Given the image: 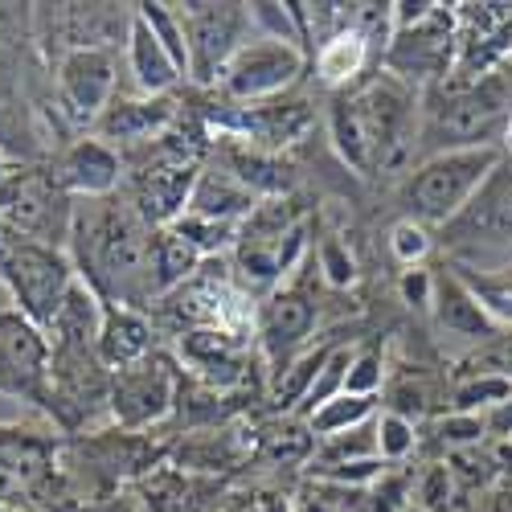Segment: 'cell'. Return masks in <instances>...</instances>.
Returning <instances> with one entry per match:
<instances>
[{
    "mask_svg": "<svg viewBox=\"0 0 512 512\" xmlns=\"http://www.w3.org/2000/svg\"><path fill=\"white\" fill-rule=\"evenodd\" d=\"M414 115L418 103L406 82L394 74H377L332 103V140L345 164H353L361 177H373L402 164L418 148Z\"/></svg>",
    "mask_w": 512,
    "mask_h": 512,
    "instance_id": "2",
    "label": "cell"
},
{
    "mask_svg": "<svg viewBox=\"0 0 512 512\" xmlns=\"http://www.w3.org/2000/svg\"><path fill=\"white\" fill-rule=\"evenodd\" d=\"M451 246H480V242H508L512 246V168H500L484 181V189L463 205V213L443 226Z\"/></svg>",
    "mask_w": 512,
    "mask_h": 512,
    "instance_id": "12",
    "label": "cell"
},
{
    "mask_svg": "<svg viewBox=\"0 0 512 512\" xmlns=\"http://www.w3.org/2000/svg\"><path fill=\"white\" fill-rule=\"evenodd\" d=\"M406 512H418V508H406Z\"/></svg>",
    "mask_w": 512,
    "mask_h": 512,
    "instance_id": "46",
    "label": "cell"
},
{
    "mask_svg": "<svg viewBox=\"0 0 512 512\" xmlns=\"http://www.w3.org/2000/svg\"><path fill=\"white\" fill-rule=\"evenodd\" d=\"M156 353V332H152V320L140 312V308H119V304H107L103 312V328H99V361L115 373V369H127L144 357Z\"/></svg>",
    "mask_w": 512,
    "mask_h": 512,
    "instance_id": "20",
    "label": "cell"
},
{
    "mask_svg": "<svg viewBox=\"0 0 512 512\" xmlns=\"http://www.w3.org/2000/svg\"><path fill=\"white\" fill-rule=\"evenodd\" d=\"M386 66L394 78H443L451 66V13L439 5L431 17L414 29L394 33Z\"/></svg>",
    "mask_w": 512,
    "mask_h": 512,
    "instance_id": "13",
    "label": "cell"
},
{
    "mask_svg": "<svg viewBox=\"0 0 512 512\" xmlns=\"http://www.w3.org/2000/svg\"><path fill=\"white\" fill-rule=\"evenodd\" d=\"M25 238L5 222V218H0V275H5V267H9V259H13V254H17V246H21Z\"/></svg>",
    "mask_w": 512,
    "mask_h": 512,
    "instance_id": "41",
    "label": "cell"
},
{
    "mask_svg": "<svg viewBox=\"0 0 512 512\" xmlns=\"http://www.w3.org/2000/svg\"><path fill=\"white\" fill-rule=\"evenodd\" d=\"M410 508H418V512H463V508H467V492H463V484L455 480V472H451L447 459L426 463L422 472L414 476Z\"/></svg>",
    "mask_w": 512,
    "mask_h": 512,
    "instance_id": "25",
    "label": "cell"
},
{
    "mask_svg": "<svg viewBox=\"0 0 512 512\" xmlns=\"http://www.w3.org/2000/svg\"><path fill=\"white\" fill-rule=\"evenodd\" d=\"M173 230L177 234H185L205 259L209 254H218V250H226V246H234L238 242V226H230V222H209V218H197V213H181V218L173 222Z\"/></svg>",
    "mask_w": 512,
    "mask_h": 512,
    "instance_id": "33",
    "label": "cell"
},
{
    "mask_svg": "<svg viewBox=\"0 0 512 512\" xmlns=\"http://www.w3.org/2000/svg\"><path fill=\"white\" fill-rule=\"evenodd\" d=\"M254 512H295V496H287V492H259V496H254Z\"/></svg>",
    "mask_w": 512,
    "mask_h": 512,
    "instance_id": "39",
    "label": "cell"
},
{
    "mask_svg": "<svg viewBox=\"0 0 512 512\" xmlns=\"http://www.w3.org/2000/svg\"><path fill=\"white\" fill-rule=\"evenodd\" d=\"M500 373H504V377L512 381V340H508V345L500 349Z\"/></svg>",
    "mask_w": 512,
    "mask_h": 512,
    "instance_id": "42",
    "label": "cell"
},
{
    "mask_svg": "<svg viewBox=\"0 0 512 512\" xmlns=\"http://www.w3.org/2000/svg\"><path fill=\"white\" fill-rule=\"evenodd\" d=\"M504 398H512V381L504 373H480L472 381H459L447 410H455V414H488Z\"/></svg>",
    "mask_w": 512,
    "mask_h": 512,
    "instance_id": "29",
    "label": "cell"
},
{
    "mask_svg": "<svg viewBox=\"0 0 512 512\" xmlns=\"http://www.w3.org/2000/svg\"><path fill=\"white\" fill-rule=\"evenodd\" d=\"M500 160H504L500 144L426 156L410 173L406 193H402L410 218L422 226H447L455 213H463V205L484 189V181L500 168Z\"/></svg>",
    "mask_w": 512,
    "mask_h": 512,
    "instance_id": "4",
    "label": "cell"
},
{
    "mask_svg": "<svg viewBox=\"0 0 512 512\" xmlns=\"http://www.w3.org/2000/svg\"><path fill=\"white\" fill-rule=\"evenodd\" d=\"M316 263H320V271H324V279H328L332 287H349V283L357 279V263H353L349 246L340 242V238H324V242H320Z\"/></svg>",
    "mask_w": 512,
    "mask_h": 512,
    "instance_id": "36",
    "label": "cell"
},
{
    "mask_svg": "<svg viewBox=\"0 0 512 512\" xmlns=\"http://www.w3.org/2000/svg\"><path fill=\"white\" fill-rule=\"evenodd\" d=\"M0 218H5L21 238L33 242H70V222H74V205L58 189L54 173L41 168H13L0 177Z\"/></svg>",
    "mask_w": 512,
    "mask_h": 512,
    "instance_id": "8",
    "label": "cell"
},
{
    "mask_svg": "<svg viewBox=\"0 0 512 512\" xmlns=\"http://www.w3.org/2000/svg\"><path fill=\"white\" fill-rule=\"evenodd\" d=\"M177 119V103L173 99H144V95H132V99H115L99 123L91 127V136H99L103 144H152L160 140L168 127Z\"/></svg>",
    "mask_w": 512,
    "mask_h": 512,
    "instance_id": "16",
    "label": "cell"
},
{
    "mask_svg": "<svg viewBox=\"0 0 512 512\" xmlns=\"http://www.w3.org/2000/svg\"><path fill=\"white\" fill-rule=\"evenodd\" d=\"M123 62H127V74H132V91L144 99H164L185 78L177 58L160 46L156 33L140 17L132 21V33L123 41Z\"/></svg>",
    "mask_w": 512,
    "mask_h": 512,
    "instance_id": "18",
    "label": "cell"
},
{
    "mask_svg": "<svg viewBox=\"0 0 512 512\" xmlns=\"http://www.w3.org/2000/svg\"><path fill=\"white\" fill-rule=\"evenodd\" d=\"M381 386H386V361H381V353H353L345 394L377 398V394H381Z\"/></svg>",
    "mask_w": 512,
    "mask_h": 512,
    "instance_id": "35",
    "label": "cell"
},
{
    "mask_svg": "<svg viewBox=\"0 0 512 512\" xmlns=\"http://www.w3.org/2000/svg\"><path fill=\"white\" fill-rule=\"evenodd\" d=\"M312 328H316V304L300 287H275L267 304L259 308V340L267 357H275L279 365H287L308 345Z\"/></svg>",
    "mask_w": 512,
    "mask_h": 512,
    "instance_id": "15",
    "label": "cell"
},
{
    "mask_svg": "<svg viewBox=\"0 0 512 512\" xmlns=\"http://www.w3.org/2000/svg\"><path fill=\"white\" fill-rule=\"evenodd\" d=\"M152 222L132 197L78 201L70 222V259L78 279L99 291L103 304L140 308L152 291Z\"/></svg>",
    "mask_w": 512,
    "mask_h": 512,
    "instance_id": "1",
    "label": "cell"
},
{
    "mask_svg": "<svg viewBox=\"0 0 512 512\" xmlns=\"http://www.w3.org/2000/svg\"><path fill=\"white\" fill-rule=\"evenodd\" d=\"M431 246H435L431 226H422V222H414V218H402V222L390 230V250H394V259H398L406 271L422 267V259L431 254Z\"/></svg>",
    "mask_w": 512,
    "mask_h": 512,
    "instance_id": "34",
    "label": "cell"
},
{
    "mask_svg": "<svg viewBox=\"0 0 512 512\" xmlns=\"http://www.w3.org/2000/svg\"><path fill=\"white\" fill-rule=\"evenodd\" d=\"M201 267H205V254L185 234H177L173 226L152 230V291H156V300L181 291L189 279H197Z\"/></svg>",
    "mask_w": 512,
    "mask_h": 512,
    "instance_id": "21",
    "label": "cell"
},
{
    "mask_svg": "<svg viewBox=\"0 0 512 512\" xmlns=\"http://www.w3.org/2000/svg\"><path fill=\"white\" fill-rule=\"evenodd\" d=\"M508 115H512V95L504 78L492 74L480 87H459L435 107H426V119L418 127V148H426V156L496 148V136H504L508 127Z\"/></svg>",
    "mask_w": 512,
    "mask_h": 512,
    "instance_id": "3",
    "label": "cell"
},
{
    "mask_svg": "<svg viewBox=\"0 0 512 512\" xmlns=\"http://www.w3.org/2000/svg\"><path fill=\"white\" fill-rule=\"evenodd\" d=\"M54 181L66 197H78V201L115 197L123 185V156L99 136H78L54 160Z\"/></svg>",
    "mask_w": 512,
    "mask_h": 512,
    "instance_id": "11",
    "label": "cell"
},
{
    "mask_svg": "<svg viewBox=\"0 0 512 512\" xmlns=\"http://www.w3.org/2000/svg\"><path fill=\"white\" fill-rule=\"evenodd\" d=\"M0 279H5L17 312L25 320H33L37 328L50 332V324L58 320L70 287L78 283V271H74V259L62 246H46V242L25 238Z\"/></svg>",
    "mask_w": 512,
    "mask_h": 512,
    "instance_id": "5",
    "label": "cell"
},
{
    "mask_svg": "<svg viewBox=\"0 0 512 512\" xmlns=\"http://www.w3.org/2000/svg\"><path fill=\"white\" fill-rule=\"evenodd\" d=\"M177 398H181V373H177L173 357L152 353L136 365L111 373L107 414H111V422L119 426V431L144 435L177 410Z\"/></svg>",
    "mask_w": 512,
    "mask_h": 512,
    "instance_id": "6",
    "label": "cell"
},
{
    "mask_svg": "<svg viewBox=\"0 0 512 512\" xmlns=\"http://www.w3.org/2000/svg\"><path fill=\"white\" fill-rule=\"evenodd\" d=\"M324 357H328V349H304V353H295L283 365V373H275V381H271V402L279 410H291V414L300 410V402L308 398V390H312V381H316Z\"/></svg>",
    "mask_w": 512,
    "mask_h": 512,
    "instance_id": "26",
    "label": "cell"
},
{
    "mask_svg": "<svg viewBox=\"0 0 512 512\" xmlns=\"http://www.w3.org/2000/svg\"><path fill=\"white\" fill-rule=\"evenodd\" d=\"M500 148H504V156H512V115H508V127H504V136H500Z\"/></svg>",
    "mask_w": 512,
    "mask_h": 512,
    "instance_id": "43",
    "label": "cell"
},
{
    "mask_svg": "<svg viewBox=\"0 0 512 512\" xmlns=\"http://www.w3.org/2000/svg\"><path fill=\"white\" fill-rule=\"evenodd\" d=\"M472 295L480 300V308L492 316L496 328H512V267H476V263H455L451 267Z\"/></svg>",
    "mask_w": 512,
    "mask_h": 512,
    "instance_id": "24",
    "label": "cell"
},
{
    "mask_svg": "<svg viewBox=\"0 0 512 512\" xmlns=\"http://www.w3.org/2000/svg\"><path fill=\"white\" fill-rule=\"evenodd\" d=\"M418 447V422L394 414V410H377V455L381 463H402Z\"/></svg>",
    "mask_w": 512,
    "mask_h": 512,
    "instance_id": "30",
    "label": "cell"
},
{
    "mask_svg": "<svg viewBox=\"0 0 512 512\" xmlns=\"http://www.w3.org/2000/svg\"><path fill=\"white\" fill-rule=\"evenodd\" d=\"M369 54H373V41L357 25H345L316 46V78L332 91H349L369 66Z\"/></svg>",
    "mask_w": 512,
    "mask_h": 512,
    "instance_id": "22",
    "label": "cell"
},
{
    "mask_svg": "<svg viewBox=\"0 0 512 512\" xmlns=\"http://www.w3.org/2000/svg\"><path fill=\"white\" fill-rule=\"evenodd\" d=\"M431 431H435V443L447 447V455H455V451H467V447H480L484 435H488V422H484V414L447 410V418H435Z\"/></svg>",
    "mask_w": 512,
    "mask_h": 512,
    "instance_id": "32",
    "label": "cell"
},
{
    "mask_svg": "<svg viewBox=\"0 0 512 512\" xmlns=\"http://www.w3.org/2000/svg\"><path fill=\"white\" fill-rule=\"evenodd\" d=\"M254 205H259V189L246 185V177L238 173V168H230V164H201L185 213H197V218H209V222L238 226V218H250Z\"/></svg>",
    "mask_w": 512,
    "mask_h": 512,
    "instance_id": "17",
    "label": "cell"
},
{
    "mask_svg": "<svg viewBox=\"0 0 512 512\" xmlns=\"http://www.w3.org/2000/svg\"><path fill=\"white\" fill-rule=\"evenodd\" d=\"M431 295H435V275L431 271H402V300L410 308H431Z\"/></svg>",
    "mask_w": 512,
    "mask_h": 512,
    "instance_id": "37",
    "label": "cell"
},
{
    "mask_svg": "<svg viewBox=\"0 0 512 512\" xmlns=\"http://www.w3.org/2000/svg\"><path fill=\"white\" fill-rule=\"evenodd\" d=\"M349 365H353V349H345V345L328 349V357H324V365H320V373H316V381H312L308 398L300 402V410H295V418H304V422H308V418H312L320 406H328L332 398H340V394H345Z\"/></svg>",
    "mask_w": 512,
    "mask_h": 512,
    "instance_id": "28",
    "label": "cell"
},
{
    "mask_svg": "<svg viewBox=\"0 0 512 512\" xmlns=\"http://www.w3.org/2000/svg\"><path fill=\"white\" fill-rule=\"evenodd\" d=\"M5 173H13V156H9L5 148H0V177H5Z\"/></svg>",
    "mask_w": 512,
    "mask_h": 512,
    "instance_id": "44",
    "label": "cell"
},
{
    "mask_svg": "<svg viewBox=\"0 0 512 512\" xmlns=\"http://www.w3.org/2000/svg\"><path fill=\"white\" fill-rule=\"evenodd\" d=\"M431 312H435L439 328L451 332V336H459V340H476V345H484V340L500 336V328H496L492 316L480 308V300L472 295V287H467L455 271H439V275H435Z\"/></svg>",
    "mask_w": 512,
    "mask_h": 512,
    "instance_id": "19",
    "label": "cell"
},
{
    "mask_svg": "<svg viewBox=\"0 0 512 512\" xmlns=\"http://www.w3.org/2000/svg\"><path fill=\"white\" fill-rule=\"evenodd\" d=\"M0 373L25 394H41L50 381V336L17 308L0 312Z\"/></svg>",
    "mask_w": 512,
    "mask_h": 512,
    "instance_id": "14",
    "label": "cell"
},
{
    "mask_svg": "<svg viewBox=\"0 0 512 512\" xmlns=\"http://www.w3.org/2000/svg\"><path fill=\"white\" fill-rule=\"evenodd\" d=\"M377 406H381L377 398L340 394V398H332L328 406H320V410L308 418V431H312V439H328V435H340V431H353V426L377 418Z\"/></svg>",
    "mask_w": 512,
    "mask_h": 512,
    "instance_id": "27",
    "label": "cell"
},
{
    "mask_svg": "<svg viewBox=\"0 0 512 512\" xmlns=\"http://www.w3.org/2000/svg\"><path fill=\"white\" fill-rule=\"evenodd\" d=\"M508 259H512V246H508Z\"/></svg>",
    "mask_w": 512,
    "mask_h": 512,
    "instance_id": "45",
    "label": "cell"
},
{
    "mask_svg": "<svg viewBox=\"0 0 512 512\" xmlns=\"http://www.w3.org/2000/svg\"><path fill=\"white\" fill-rule=\"evenodd\" d=\"M136 17L156 33V41L177 58V66L189 78V50H185V29H181V17H177V5H136Z\"/></svg>",
    "mask_w": 512,
    "mask_h": 512,
    "instance_id": "31",
    "label": "cell"
},
{
    "mask_svg": "<svg viewBox=\"0 0 512 512\" xmlns=\"http://www.w3.org/2000/svg\"><path fill=\"white\" fill-rule=\"evenodd\" d=\"M369 459H381V455H377V418L353 426V431L316 439V451H312V459H308V472H332V467L369 463Z\"/></svg>",
    "mask_w": 512,
    "mask_h": 512,
    "instance_id": "23",
    "label": "cell"
},
{
    "mask_svg": "<svg viewBox=\"0 0 512 512\" xmlns=\"http://www.w3.org/2000/svg\"><path fill=\"white\" fill-rule=\"evenodd\" d=\"M54 78H58V111L78 127H95L99 115L119 99L115 50H74L58 62Z\"/></svg>",
    "mask_w": 512,
    "mask_h": 512,
    "instance_id": "10",
    "label": "cell"
},
{
    "mask_svg": "<svg viewBox=\"0 0 512 512\" xmlns=\"http://www.w3.org/2000/svg\"><path fill=\"white\" fill-rule=\"evenodd\" d=\"M74 512H144V504L136 500L132 488H123V492H111V496H95L87 504H78Z\"/></svg>",
    "mask_w": 512,
    "mask_h": 512,
    "instance_id": "38",
    "label": "cell"
},
{
    "mask_svg": "<svg viewBox=\"0 0 512 512\" xmlns=\"http://www.w3.org/2000/svg\"><path fill=\"white\" fill-rule=\"evenodd\" d=\"M295 512H336V504H332L328 492L316 484V488H308L300 500H295Z\"/></svg>",
    "mask_w": 512,
    "mask_h": 512,
    "instance_id": "40",
    "label": "cell"
},
{
    "mask_svg": "<svg viewBox=\"0 0 512 512\" xmlns=\"http://www.w3.org/2000/svg\"><path fill=\"white\" fill-rule=\"evenodd\" d=\"M181 29H185V50H189V78L201 87L222 82V70L230 58L254 37L250 5H209V0H193V5H177Z\"/></svg>",
    "mask_w": 512,
    "mask_h": 512,
    "instance_id": "7",
    "label": "cell"
},
{
    "mask_svg": "<svg viewBox=\"0 0 512 512\" xmlns=\"http://www.w3.org/2000/svg\"><path fill=\"white\" fill-rule=\"evenodd\" d=\"M304 74V50L291 41L254 33L222 70V91L238 103H263L291 91Z\"/></svg>",
    "mask_w": 512,
    "mask_h": 512,
    "instance_id": "9",
    "label": "cell"
}]
</instances>
